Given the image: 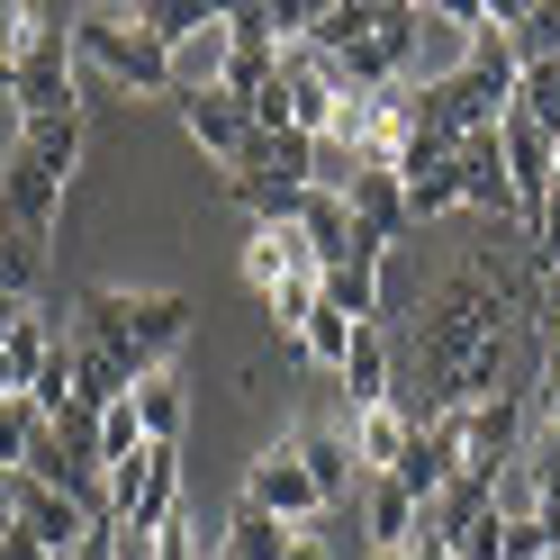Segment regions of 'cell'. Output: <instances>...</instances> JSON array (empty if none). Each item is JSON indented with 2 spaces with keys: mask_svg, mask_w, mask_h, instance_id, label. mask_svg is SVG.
I'll return each mask as SVG.
<instances>
[{
  "mask_svg": "<svg viewBox=\"0 0 560 560\" xmlns=\"http://www.w3.org/2000/svg\"><path fill=\"white\" fill-rule=\"evenodd\" d=\"M416 353H425V416H470L479 398L498 389H524V380L506 371L515 353V290L498 280V262H470L452 271L443 290L425 299V317H416ZM416 416V425H425Z\"/></svg>",
  "mask_w": 560,
  "mask_h": 560,
  "instance_id": "cell-1",
  "label": "cell"
},
{
  "mask_svg": "<svg viewBox=\"0 0 560 560\" xmlns=\"http://www.w3.org/2000/svg\"><path fill=\"white\" fill-rule=\"evenodd\" d=\"M182 335H190V299H182V290H82L73 343L109 353L127 380L163 371L172 353H182Z\"/></svg>",
  "mask_w": 560,
  "mask_h": 560,
  "instance_id": "cell-2",
  "label": "cell"
},
{
  "mask_svg": "<svg viewBox=\"0 0 560 560\" xmlns=\"http://www.w3.org/2000/svg\"><path fill=\"white\" fill-rule=\"evenodd\" d=\"M73 55H82V73H100L127 100H172V55L145 37L136 10H73Z\"/></svg>",
  "mask_w": 560,
  "mask_h": 560,
  "instance_id": "cell-3",
  "label": "cell"
},
{
  "mask_svg": "<svg viewBox=\"0 0 560 560\" xmlns=\"http://www.w3.org/2000/svg\"><path fill=\"white\" fill-rule=\"evenodd\" d=\"M10 100H19V127L82 109V55H73V19H63V10H46L37 46L19 55V91H10Z\"/></svg>",
  "mask_w": 560,
  "mask_h": 560,
  "instance_id": "cell-4",
  "label": "cell"
},
{
  "mask_svg": "<svg viewBox=\"0 0 560 560\" xmlns=\"http://www.w3.org/2000/svg\"><path fill=\"white\" fill-rule=\"evenodd\" d=\"M100 488H109V524L163 534V524L182 515V443H145L136 462H109Z\"/></svg>",
  "mask_w": 560,
  "mask_h": 560,
  "instance_id": "cell-5",
  "label": "cell"
},
{
  "mask_svg": "<svg viewBox=\"0 0 560 560\" xmlns=\"http://www.w3.org/2000/svg\"><path fill=\"white\" fill-rule=\"evenodd\" d=\"M244 506H262L271 524H290V534H307V524L326 515V498H317V479H307V462H299V434H280V443H262V462L244 470Z\"/></svg>",
  "mask_w": 560,
  "mask_h": 560,
  "instance_id": "cell-6",
  "label": "cell"
},
{
  "mask_svg": "<svg viewBox=\"0 0 560 560\" xmlns=\"http://www.w3.org/2000/svg\"><path fill=\"white\" fill-rule=\"evenodd\" d=\"M462 462H470V416H425V425H416V443H407V462L389 470L398 488H407V498H416V515H425L434 498H443V488L452 479H462Z\"/></svg>",
  "mask_w": 560,
  "mask_h": 560,
  "instance_id": "cell-7",
  "label": "cell"
},
{
  "mask_svg": "<svg viewBox=\"0 0 560 560\" xmlns=\"http://www.w3.org/2000/svg\"><path fill=\"white\" fill-rule=\"evenodd\" d=\"M182 127H190V145L208 163H226V172H244V154H254V109H244L235 91H182Z\"/></svg>",
  "mask_w": 560,
  "mask_h": 560,
  "instance_id": "cell-8",
  "label": "cell"
},
{
  "mask_svg": "<svg viewBox=\"0 0 560 560\" xmlns=\"http://www.w3.org/2000/svg\"><path fill=\"white\" fill-rule=\"evenodd\" d=\"M452 182H462V208H479V218L515 226V182H506V154H498V127H479L452 145Z\"/></svg>",
  "mask_w": 560,
  "mask_h": 560,
  "instance_id": "cell-9",
  "label": "cell"
},
{
  "mask_svg": "<svg viewBox=\"0 0 560 560\" xmlns=\"http://www.w3.org/2000/svg\"><path fill=\"white\" fill-rule=\"evenodd\" d=\"M91 524H100L91 506H73V498H55V488H27V479H19V534L37 542L46 560H73Z\"/></svg>",
  "mask_w": 560,
  "mask_h": 560,
  "instance_id": "cell-10",
  "label": "cell"
},
{
  "mask_svg": "<svg viewBox=\"0 0 560 560\" xmlns=\"http://www.w3.org/2000/svg\"><path fill=\"white\" fill-rule=\"evenodd\" d=\"M55 218H63V190H55L27 154H10V163H0V226H19V235H37V244H46Z\"/></svg>",
  "mask_w": 560,
  "mask_h": 560,
  "instance_id": "cell-11",
  "label": "cell"
},
{
  "mask_svg": "<svg viewBox=\"0 0 560 560\" xmlns=\"http://www.w3.org/2000/svg\"><path fill=\"white\" fill-rule=\"evenodd\" d=\"M326 262L307 254V235L299 226H254V244H244V280H254L262 299H280L290 280H317Z\"/></svg>",
  "mask_w": 560,
  "mask_h": 560,
  "instance_id": "cell-12",
  "label": "cell"
},
{
  "mask_svg": "<svg viewBox=\"0 0 560 560\" xmlns=\"http://www.w3.org/2000/svg\"><path fill=\"white\" fill-rule=\"evenodd\" d=\"M353 462L371 470V479H389L398 462H407V443H416V407H398V398H380V407H353Z\"/></svg>",
  "mask_w": 560,
  "mask_h": 560,
  "instance_id": "cell-13",
  "label": "cell"
},
{
  "mask_svg": "<svg viewBox=\"0 0 560 560\" xmlns=\"http://www.w3.org/2000/svg\"><path fill=\"white\" fill-rule=\"evenodd\" d=\"M290 226L307 235V254H317L326 271L353 262V208H343V190H299V218Z\"/></svg>",
  "mask_w": 560,
  "mask_h": 560,
  "instance_id": "cell-14",
  "label": "cell"
},
{
  "mask_svg": "<svg viewBox=\"0 0 560 560\" xmlns=\"http://www.w3.org/2000/svg\"><path fill=\"white\" fill-rule=\"evenodd\" d=\"M226 63H235V37H226V10H218L199 37L172 46V100H182V91H218V82H226Z\"/></svg>",
  "mask_w": 560,
  "mask_h": 560,
  "instance_id": "cell-15",
  "label": "cell"
},
{
  "mask_svg": "<svg viewBox=\"0 0 560 560\" xmlns=\"http://www.w3.org/2000/svg\"><path fill=\"white\" fill-rule=\"evenodd\" d=\"M299 462H307V479H317V498L326 506H343V498H353V434H343V425H307L299 434Z\"/></svg>",
  "mask_w": 560,
  "mask_h": 560,
  "instance_id": "cell-16",
  "label": "cell"
},
{
  "mask_svg": "<svg viewBox=\"0 0 560 560\" xmlns=\"http://www.w3.org/2000/svg\"><path fill=\"white\" fill-rule=\"evenodd\" d=\"M343 398L353 407H380V398H398V371H389V335L380 326H353V353H343Z\"/></svg>",
  "mask_w": 560,
  "mask_h": 560,
  "instance_id": "cell-17",
  "label": "cell"
},
{
  "mask_svg": "<svg viewBox=\"0 0 560 560\" xmlns=\"http://www.w3.org/2000/svg\"><path fill=\"white\" fill-rule=\"evenodd\" d=\"M10 154H27V163H37L46 182L63 190V182L82 172V109H73V118H37V127H19V145H10Z\"/></svg>",
  "mask_w": 560,
  "mask_h": 560,
  "instance_id": "cell-18",
  "label": "cell"
},
{
  "mask_svg": "<svg viewBox=\"0 0 560 560\" xmlns=\"http://www.w3.org/2000/svg\"><path fill=\"white\" fill-rule=\"evenodd\" d=\"M46 362H55V326H46V317H19L10 343H0V398H27Z\"/></svg>",
  "mask_w": 560,
  "mask_h": 560,
  "instance_id": "cell-19",
  "label": "cell"
},
{
  "mask_svg": "<svg viewBox=\"0 0 560 560\" xmlns=\"http://www.w3.org/2000/svg\"><path fill=\"white\" fill-rule=\"evenodd\" d=\"M136 425H145V443H182V425H190V389L172 371H145L136 380Z\"/></svg>",
  "mask_w": 560,
  "mask_h": 560,
  "instance_id": "cell-20",
  "label": "cell"
},
{
  "mask_svg": "<svg viewBox=\"0 0 560 560\" xmlns=\"http://www.w3.org/2000/svg\"><path fill=\"white\" fill-rule=\"evenodd\" d=\"M317 299L335 307V317H353V326H380L389 307H380V262H335L317 280Z\"/></svg>",
  "mask_w": 560,
  "mask_h": 560,
  "instance_id": "cell-21",
  "label": "cell"
},
{
  "mask_svg": "<svg viewBox=\"0 0 560 560\" xmlns=\"http://www.w3.org/2000/svg\"><path fill=\"white\" fill-rule=\"evenodd\" d=\"M63 362H73V407L82 416H100V407H118L127 389H136V380L109 362V353H91V343H73V335H63Z\"/></svg>",
  "mask_w": 560,
  "mask_h": 560,
  "instance_id": "cell-22",
  "label": "cell"
},
{
  "mask_svg": "<svg viewBox=\"0 0 560 560\" xmlns=\"http://www.w3.org/2000/svg\"><path fill=\"white\" fill-rule=\"evenodd\" d=\"M362 524H371V542H380V551H407L425 515H416V498H407L398 479H371V488H362Z\"/></svg>",
  "mask_w": 560,
  "mask_h": 560,
  "instance_id": "cell-23",
  "label": "cell"
},
{
  "mask_svg": "<svg viewBox=\"0 0 560 560\" xmlns=\"http://www.w3.org/2000/svg\"><path fill=\"white\" fill-rule=\"evenodd\" d=\"M218 542H226L235 560H280L299 534H290V524H271L262 506H244V498H235V515H226V534H218Z\"/></svg>",
  "mask_w": 560,
  "mask_h": 560,
  "instance_id": "cell-24",
  "label": "cell"
},
{
  "mask_svg": "<svg viewBox=\"0 0 560 560\" xmlns=\"http://www.w3.org/2000/svg\"><path fill=\"white\" fill-rule=\"evenodd\" d=\"M37 280H46V244L37 235H19V226H0V299H37Z\"/></svg>",
  "mask_w": 560,
  "mask_h": 560,
  "instance_id": "cell-25",
  "label": "cell"
},
{
  "mask_svg": "<svg viewBox=\"0 0 560 560\" xmlns=\"http://www.w3.org/2000/svg\"><path fill=\"white\" fill-rule=\"evenodd\" d=\"M498 27H515L524 63H534V55H551V63H560V0H524V10L506 0V10H498Z\"/></svg>",
  "mask_w": 560,
  "mask_h": 560,
  "instance_id": "cell-26",
  "label": "cell"
},
{
  "mask_svg": "<svg viewBox=\"0 0 560 560\" xmlns=\"http://www.w3.org/2000/svg\"><path fill=\"white\" fill-rule=\"evenodd\" d=\"M91 452H100V470H109V462H136V452H145V425H136V389H127L118 407H100Z\"/></svg>",
  "mask_w": 560,
  "mask_h": 560,
  "instance_id": "cell-27",
  "label": "cell"
},
{
  "mask_svg": "<svg viewBox=\"0 0 560 560\" xmlns=\"http://www.w3.org/2000/svg\"><path fill=\"white\" fill-rule=\"evenodd\" d=\"M136 19H145V37H154V46L172 55L182 37H199V27L218 19V10H199V0H145V10H136Z\"/></svg>",
  "mask_w": 560,
  "mask_h": 560,
  "instance_id": "cell-28",
  "label": "cell"
},
{
  "mask_svg": "<svg viewBox=\"0 0 560 560\" xmlns=\"http://www.w3.org/2000/svg\"><path fill=\"white\" fill-rule=\"evenodd\" d=\"M299 353H307V362H326V371H343V353H353V317H335V307L317 299V317L299 326Z\"/></svg>",
  "mask_w": 560,
  "mask_h": 560,
  "instance_id": "cell-29",
  "label": "cell"
},
{
  "mask_svg": "<svg viewBox=\"0 0 560 560\" xmlns=\"http://www.w3.org/2000/svg\"><path fill=\"white\" fill-rule=\"evenodd\" d=\"M37 425H46V416L27 407V398H0V470L27 462V434H37Z\"/></svg>",
  "mask_w": 560,
  "mask_h": 560,
  "instance_id": "cell-30",
  "label": "cell"
},
{
  "mask_svg": "<svg viewBox=\"0 0 560 560\" xmlns=\"http://www.w3.org/2000/svg\"><path fill=\"white\" fill-rule=\"evenodd\" d=\"M154 560H208V534H199L190 515H172L163 534H154Z\"/></svg>",
  "mask_w": 560,
  "mask_h": 560,
  "instance_id": "cell-31",
  "label": "cell"
},
{
  "mask_svg": "<svg viewBox=\"0 0 560 560\" xmlns=\"http://www.w3.org/2000/svg\"><path fill=\"white\" fill-rule=\"evenodd\" d=\"M534 416H542V434L560 443V362L542 353V371H534Z\"/></svg>",
  "mask_w": 560,
  "mask_h": 560,
  "instance_id": "cell-32",
  "label": "cell"
},
{
  "mask_svg": "<svg viewBox=\"0 0 560 560\" xmlns=\"http://www.w3.org/2000/svg\"><path fill=\"white\" fill-rule=\"evenodd\" d=\"M73 560H118V524H109V515H100V524H91V534H82V551H73Z\"/></svg>",
  "mask_w": 560,
  "mask_h": 560,
  "instance_id": "cell-33",
  "label": "cell"
},
{
  "mask_svg": "<svg viewBox=\"0 0 560 560\" xmlns=\"http://www.w3.org/2000/svg\"><path fill=\"white\" fill-rule=\"evenodd\" d=\"M19 524V470H0V534Z\"/></svg>",
  "mask_w": 560,
  "mask_h": 560,
  "instance_id": "cell-34",
  "label": "cell"
},
{
  "mask_svg": "<svg viewBox=\"0 0 560 560\" xmlns=\"http://www.w3.org/2000/svg\"><path fill=\"white\" fill-rule=\"evenodd\" d=\"M0 560H46V551H37V542H27V534H19V524H10V534H0Z\"/></svg>",
  "mask_w": 560,
  "mask_h": 560,
  "instance_id": "cell-35",
  "label": "cell"
},
{
  "mask_svg": "<svg viewBox=\"0 0 560 560\" xmlns=\"http://www.w3.org/2000/svg\"><path fill=\"white\" fill-rule=\"evenodd\" d=\"M407 560H452V542H443V534H416V542H407Z\"/></svg>",
  "mask_w": 560,
  "mask_h": 560,
  "instance_id": "cell-36",
  "label": "cell"
},
{
  "mask_svg": "<svg viewBox=\"0 0 560 560\" xmlns=\"http://www.w3.org/2000/svg\"><path fill=\"white\" fill-rule=\"evenodd\" d=\"M280 560H335V551H326L317 534H299V542H290V551H280Z\"/></svg>",
  "mask_w": 560,
  "mask_h": 560,
  "instance_id": "cell-37",
  "label": "cell"
},
{
  "mask_svg": "<svg viewBox=\"0 0 560 560\" xmlns=\"http://www.w3.org/2000/svg\"><path fill=\"white\" fill-rule=\"evenodd\" d=\"M19 317H27V307H19V299H0V343H10V326H19Z\"/></svg>",
  "mask_w": 560,
  "mask_h": 560,
  "instance_id": "cell-38",
  "label": "cell"
},
{
  "mask_svg": "<svg viewBox=\"0 0 560 560\" xmlns=\"http://www.w3.org/2000/svg\"><path fill=\"white\" fill-rule=\"evenodd\" d=\"M0 91H19V63H10V55H0Z\"/></svg>",
  "mask_w": 560,
  "mask_h": 560,
  "instance_id": "cell-39",
  "label": "cell"
},
{
  "mask_svg": "<svg viewBox=\"0 0 560 560\" xmlns=\"http://www.w3.org/2000/svg\"><path fill=\"white\" fill-rule=\"evenodd\" d=\"M371 560H407V551H371Z\"/></svg>",
  "mask_w": 560,
  "mask_h": 560,
  "instance_id": "cell-40",
  "label": "cell"
},
{
  "mask_svg": "<svg viewBox=\"0 0 560 560\" xmlns=\"http://www.w3.org/2000/svg\"><path fill=\"white\" fill-rule=\"evenodd\" d=\"M551 172H560V136H551Z\"/></svg>",
  "mask_w": 560,
  "mask_h": 560,
  "instance_id": "cell-41",
  "label": "cell"
}]
</instances>
